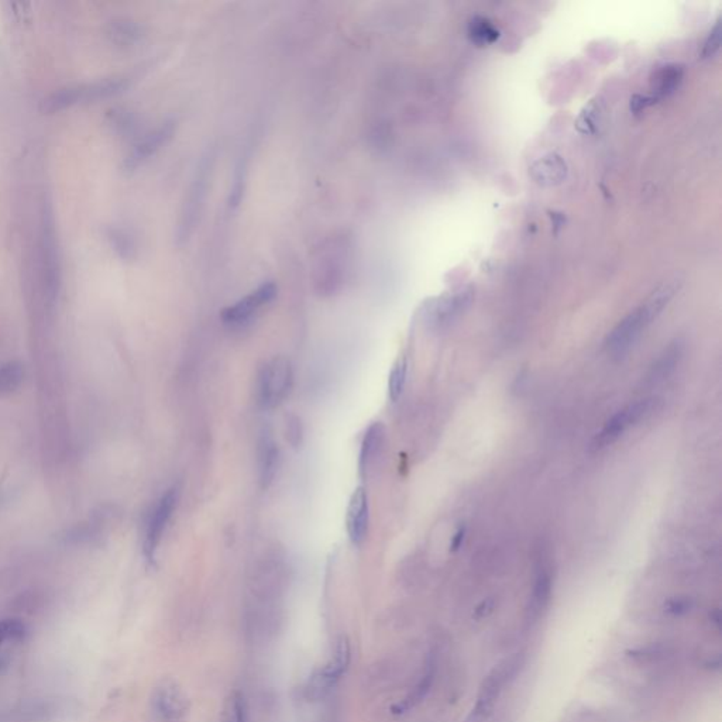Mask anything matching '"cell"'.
I'll return each instance as SVG.
<instances>
[{"instance_id":"cell-1","label":"cell","mask_w":722,"mask_h":722,"mask_svg":"<svg viewBox=\"0 0 722 722\" xmlns=\"http://www.w3.org/2000/svg\"><path fill=\"white\" fill-rule=\"evenodd\" d=\"M674 288L664 285L654 293L649 300L631 310L606 337L605 347L612 357L621 359L634 347L646 327L661 315L666 305L671 300Z\"/></svg>"},{"instance_id":"cell-2","label":"cell","mask_w":722,"mask_h":722,"mask_svg":"<svg viewBox=\"0 0 722 722\" xmlns=\"http://www.w3.org/2000/svg\"><path fill=\"white\" fill-rule=\"evenodd\" d=\"M524 664V655L515 654L497 663L480 684L476 703L464 722H485L494 713L505 687L517 677Z\"/></svg>"},{"instance_id":"cell-3","label":"cell","mask_w":722,"mask_h":722,"mask_svg":"<svg viewBox=\"0 0 722 722\" xmlns=\"http://www.w3.org/2000/svg\"><path fill=\"white\" fill-rule=\"evenodd\" d=\"M294 384L293 365L285 357H275L261 367L257 380V397L261 407H278L290 395Z\"/></svg>"},{"instance_id":"cell-4","label":"cell","mask_w":722,"mask_h":722,"mask_svg":"<svg viewBox=\"0 0 722 722\" xmlns=\"http://www.w3.org/2000/svg\"><path fill=\"white\" fill-rule=\"evenodd\" d=\"M352 661V646L347 636L342 635L335 646L333 655L307 681L305 694L307 700H322L339 683L347 671Z\"/></svg>"},{"instance_id":"cell-5","label":"cell","mask_w":722,"mask_h":722,"mask_svg":"<svg viewBox=\"0 0 722 722\" xmlns=\"http://www.w3.org/2000/svg\"><path fill=\"white\" fill-rule=\"evenodd\" d=\"M190 703L173 678L161 680L153 690L150 698V714L154 722H186Z\"/></svg>"},{"instance_id":"cell-6","label":"cell","mask_w":722,"mask_h":722,"mask_svg":"<svg viewBox=\"0 0 722 722\" xmlns=\"http://www.w3.org/2000/svg\"><path fill=\"white\" fill-rule=\"evenodd\" d=\"M656 401L652 398H644L638 400L635 402L628 404L618 412H615L608 421L604 423L601 430L596 434L591 443L593 450H602L611 444H614L616 440H619L631 427L636 426L638 423L646 420L654 408Z\"/></svg>"},{"instance_id":"cell-7","label":"cell","mask_w":722,"mask_h":722,"mask_svg":"<svg viewBox=\"0 0 722 722\" xmlns=\"http://www.w3.org/2000/svg\"><path fill=\"white\" fill-rule=\"evenodd\" d=\"M347 263V245L342 239L327 241L315 258L316 283L323 291L335 290L343 278Z\"/></svg>"},{"instance_id":"cell-8","label":"cell","mask_w":722,"mask_h":722,"mask_svg":"<svg viewBox=\"0 0 722 722\" xmlns=\"http://www.w3.org/2000/svg\"><path fill=\"white\" fill-rule=\"evenodd\" d=\"M178 497H180V492L178 489L174 487L171 489H168L156 504V507L153 508L150 517H148V521H147V527H146V534H144V543H143V551H144V556L146 559L153 563L154 559H156V553H157V549L160 546V542L163 539V535L166 532V528L177 508V504H178Z\"/></svg>"},{"instance_id":"cell-9","label":"cell","mask_w":722,"mask_h":722,"mask_svg":"<svg viewBox=\"0 0 722 722\" xmlns=\"http://www.w3.org/2000/svg\"><path fill=\"white\" fill-rule=\"evenodd\" d=\"M277 295V285L274 283H264L251 291L240 301L228 306L222 312V320L233 327H240L251 322V319L268 303L274 301Z\"/></svg>"},{"instance_id":"cell-10","label":"cell","mask_w":722,"mask_h":722,"mask_svg":"<svg viewBox=\"0 0 722 722\" xmlns=\"http://www.w3.org/2000/svg\"><path fill=\"white\" fill-rule=\"evenodd\" d=\"M208 180H209V166H205L199 170L196 174V178L192 182L188 195L185 198L182 212H180V225H178V239L180 243L186 241V239L192 235L198 218L202 213L203 202L206 198L208 190Z\"/></svg>"},{"instance_id":"cell-11","label":"cell","mask_w":722,"mask_h":722,"mask_svg":"<svg viewBox=\"0 0 722 722\" xmlns=\"http://www.w3.org/2000/svg\"><path fill=\"white\" fill-rule=\"evenodd\" d=\"M370 522V504L368 495L364 487H357L349 501L346 527L347 535L355 546H360L365 541L368 534Z\"/></svg>"},{"instance_id":"cell-12","label":"cell","mask_w":722,"mask_h":722,"mask_svg":"<svg viewBox=\"0 0 722 722\" xmlns=\"http://www.w3.org/2000/svg\"><path fill=\"white\" fill-rule=\"evenodd\" d=\"M437 664H439V662H437V652L432 651L426 656L421 677L417 681V684L412 687V690L400 703H397L395 706H392V713L394 714L401 716V714L408 713L410 710H412L414 707H417L422 700L427 696V693L430 691V688H432V686L434 683V678H436Z\"/></svg>"},{"instance_id":"cell-13","label":"cell","mask_w":722,"mask_h":722,"mask_svg":"<svg viewBox=\"0 0 722 722\" xmlns=\"http://www.w3.org/2000/svg\"><path fill=\"white\" fill-rule=\"evenodd\" d=\"M173 133H174L173 123H166L161 127H157L156 130L150 131L144 138H141L134 146V148L131 150L124 163V167L127 170H136L137 167H140L171 138Z\"/></svg>"},{"instance_id":"cell-14","label":"cell","mask_w":722,"mask_h":722,"mask_svg":"<svg viewBox=\"0 0 722 722\" xmlns=\"http://www.w3.org/2000/svg\"><path fill=\"white\" fill-rule=\"evenodd\" d=\"M385 443V426L382 422H372L364 432L359 454V473L367 479L377 459L381 456Z\"/></svg>"},{"instance_id":"cell-15","label":"cell","mask_w":722,"mask_h":722,"mask_svg":"<svg viewBox=\"0 0 722 722\" xmlns=\"http://www.w3.org/2000/svg\"><path fill=\"white\" fill-rule=\"evenodd\" d=\"M121 88V82H119V81H109V82L106 81V82L86 85V86L69 88V89L61 91L60 93H57L50 101V105H51L53 109H61V108L71 106V105H73L76 102H81V101L96 99V98H101V96L112 95V93L118 92Z\"/></svg>"},{"instance_id":"cell-16","label":"cell","mask_w":722,"mask_h":722,"mask_svg":"<svg viewBox=\"0 0 722 722\" xmlns=\"http://www.w3.org/2000/svg\"><path fill=\"white\" fill-rule=\"evenodd\" d=\"M551 587H553L551 573L546 566H541L537 571L532 594L525 612V621L528 625L535 624L541 618L542 612L550 601Z\"/></svg>"},{"instance_id":"cell-17","label":"cell","mask_w":722,"mask_h":722,"mask_svg":"<svg viewBox=\"0 0 722 722\" xmlns=\"http://www.w3.org/2000/svg\"><path fill=\"white\" fill-rule=\"evenodd\" d=\"M529 173L539 185L551 186L564 180L567 176V166L559 156L550 154L538 160L531 167Z\"/></svg>"},{"instance_id":"cell-18","label":"cell","mask_w":722,"mask_h":722,"mask_svg":"<svg viewBox=\"0 0 722 722\" xmlns=\"http://www.w3.org/2000/svg\"><path fill=\"white\" fill-rule=\"evenodd\" d=\"M683 79V68L678 65H666L658 69L652 78V98L658 102L673 93Z\"/></svg>"},{"instance_id":"cell-19","label":"cell","mask_w":722,"mask_h":722,"mask_svg":"<svg viewBox=\"0 0 722 722\" xmlns=\"http://www.w3.org/2000/svg\"><path fill=\"white\" fill-rule=\"evenodd\" d=\"M278 447L270 436L263 437L260 443V482L263 487H268L275 477L278 467Z\"/></svg>"},{"instance_id":"cell-20","label":"cell","mask_w":722,"mask_h":722,"mask_svg":"<svg viewBox=\"0 0 722 722\" xmlns=\"http://www.w3.org/2000/svg\"><path fill=\"white\" fill-rule=\"evenodd\" d=\"M469 37L476 46L485 47L494 44L498 40L499 31L489 20L477 16L472 19L469 24Z\"/></svg>"},{"instance_id":"cell-21","label":"cell","mask_w":722,"mask_h":722,"mask_svg":"<svg viewBox=\"0 0 722 722\" xmlns=\"http://www.w3.org/2000/svg\"><path fill=\"white\" fill-rule=\"evenodd\" d=\"M222 722H248L247 720V703L239 690L230 691L222 707Z\"/></svg>"},{"instance_id":"cell-22","label":"cell","mask_w":722,"mask_h":722,"mask_svg":"<svg viewBox=\"0 0 722 722\" xmlns=\"http://www.w3.org/2000/svg\"><path fill=\"white\" fill-rule=\"evenodd\" d=\"M407 375H408V360L405 356H401L395 361L388 378V397L392 402H397L401 398L405 390Z\"/></svg>"},{"instance_id":"cell-23","label":"cell","mask_w":722,"mask_h":722,"mask_svg":"<svg viewBox=\"0 0 722 722\" xmlns=\"http://www.w3.org/2000/svg\"><path fill=\"white\" fill-rule=\"evenodd\" d=\"M23 381V370L16 362L0 365V397L16 391Z\"/></svg>"},{"instance_id":"cell-24","label":"cell","mask_w":722,"mask_h":722,"mask_svg":"<svg viewBox=\"0 0 722 722\" xmlns=\"http://www.w3.org/2000/svg\"><path fill=\"white\" fill-rule=\"evenodd\" d=\"M27 634V626L23 621L16 618L1 619L0 621V645L7 642H17L24 639Z\"/></svg>"},{"instance_id":"cell-25","label":"cell","mask_w":722,"mask_h":722,"mask_svg":"<svg viewBox=\"0 0 722 722\" xmlns=\"http://www.w3.org/2000/svg\"><path fill=\"white\" fill-rule=\"evenodd\" d=\"M696 606V602L693 599L690 597H686V596H680V597H673V599H668L667 601L664 602V614H667L668 616L671 618H681V616H686L688 615Z\"/></svg>"},{"instance_id":"cell-26","label":"cell","mask_w":722,"mask_h":722,"mask_svg":"<svg viewBox=\"0 0 722 722\" xmlns=\"http://www.w3.org/2000/svg\"><path fill=\"white\" fill-rule=\"evenodd\" d=\"M678 356H680L678 346L666 350V353L656 362V365L654 368V375L652 377L655 380H659V378L662 380L664 377H667L673 371V368L676 365V361L678 360Z\"/></svg>"},{"instance_id":"cell-27","label":"cell","mask_w":722,"mask_h":722,"mask_svg":"<svg viewBox=\"0 0 722 722\" xmlns=\"http://www.w3.org/2000/svg\"><path fill=\"white\" fill-rule=\"evenodd\" d=\"M721 37V21H717V24L714 26V29L710 31V36L707 37V41L704 43V49H703V57L704 59H711V57H714L720 51Z\"/></svg>"},{"instance_id":"cell-28","label":"cell","mask_w":722,"mask_h":722,"mask_svg":"<svg viewBox=\"0 0 722 722\" xmlns=\"http://www.w3.org/2000/svg\"><path fill=\"white\" fill-rule=\"evenodd\" d=\"M302 423L298 417L290 415L287 418V440L293 447H300L302 443Z\"/></svg>"},{"instance_id":"cell-29","label":"cell","mask_w":722,"mask_h":722,"mask_svg":"<svg viewBox=\"0 0 722 722\" xmlns=\"http://www.w3.org/2000/svg\"><path fill=\"white\" fill-rule=\"evenodd\" d=\"M564 722H611L597 710H580L567 717Z\"/></svg>"},{"instance_id":"cell-30","label":"cell","mask_w":722,"mask_h":722,"mask_svg":"<svg viewBox=\"0 0 722 722\" xmlns=\"http://www.w3.org/2000/svg\"><path fill=\"white\" fill-rule=\"evenodd\" d=\"M112 238H113V243H115V247L116 250L121 253L123 257H130L133 250H134V245H133V241L131 239L121 230H116L112 233Z\"/></svg>"},{"instance_id":"cell-31","label":"cell","mask_w":722,"mask_h":722,"mask_svg":"<svg viewBox=\"0 0 722 722\" xmlns=\"http://www.w3.org/2000/svg\"><path fill=\"white\" fill-rule=\"evenodd\" d=\"M656 103V101L652 98V96H642V95H636L632 98L631 101V109L635 112V113H639L642 111H645L648 106Z\"/></svg>"},{"instance_id":"cell-32","label":"cell","mask_w":722,"mask_h":722,"mask_svg":"<svg viewBox=\"0 0 722 722\" xmlns=\"http://www.w3.org/2000/svg\"><path fill=\"white\" fill-rule=\"evenodd\" d=\"M466 535H467V528L466 527H460L454 535L452 537V541H450V551H457L463 543L466 541Z\"/></svg>"},{"instance_id":"cell-33","label":"cell","mask_w":722,"mask_h":722,"mask_svg":"<svg viewBox=\"0 0 722 722\" xmlns=\"http://www.w3.org/2000/svg\"><path fill=\"white\" fill-rule=\"evenodd\" d=\"M494 606H495V601H494L492 599H487V600H484V601H482V604L476 608V611H474V616H476L477 619H484V618H487V616L492 612Z\"/></svg>"},{"instance_id":"cell-34","label":"cell","mask_w":722,"mask_h":722,"mask_svg":"<svg viewBox=\"0 0 722 722\" xmlns=\"http://www.w3.org/2000/svg\"><path fill=\"white\" fill-rule=\"evenodd\" d=\"M6 667H7V661H6L3 656H0V674L3 673V670H4Z\"/></svg>"}]
</instances>
